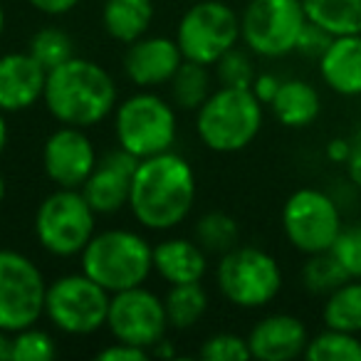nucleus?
Returning a JSON list of instances; mask_svg holds the SVG:
<instances>
[{
	"instance_id": "1",
	"label": "nucleus",
	"mask_w": 361,
	"mask_h": 361,
	"mask_svg": "<svg viewBox=\"0 0 361 361\" xmlns=\"http://www.w3.org/2000/svg\"><path fill=\"white\" fill-rule=\"evenodd\" d=\"M196 203V173L180 154L141 159L131 178L129 208L136 223L149 231H171L180 226Z\"/></svg>"
},
{
	"instance_id": "2",
	"label": "nucleus",
	"mask_w": 361,
	"mask_h": 361,
	"mask_svg": "<svg viewBox=\"0 0 361 361\" xmlns=\"http://www.w3.org/2000/svg\"><path fill=\"white\" fill-rule=\"evenodd\" d=\"M42 102L60 124L90 129L114 114L116 85L102 65L75 55L47 72Z\"/></svg>"
},
{
	"instance_id": "3",
	"label": "nucleus",
	"mask_w": 361,
	"mask_h": 361,
	"mask_svg": "<svg viewBox=\"0 0 361 361\" xmlns=\"http://www.w3.org/2000/svg\"><path fill=\"white\" fill-rule=\"evenodd\" d=\"M80 257L82 272L111 295L144 285L154 272V245L126 228L94 233Z\"/></svg>"
},
{
	"instance_id": "4",
	"label": "nucleus",
	"mask_w": 361,
	"mask_h": 361,
	"mask_svg": "<svg viewBox=\"0 0 361 361\" xmlns=\"http://www.w3.org/2000/svg\"><path fill=\"white\" fill-rule=\"evenodd\" d=\"M262 106L250 87H218L196 109L198 139L218 154L243 151L260 134Z\"/></svg>"
},
{
	"instance_id": "5",
	"label": "nucleus",
	"mask_w": 361,
	"mask_h": 361,
	"mask_svg": "<svg viewBox=\"0 0 361 361\" xmlns=\"http://www.w3.org/2000/svg\"><path fill=\"white\" fill-rule=\"evenodd\" d=\"M176 131V106L149 90L136 92L114 109L116 144L139 161L171 151Z\"/></svg>"
},
{
	"instance_id": "6",
	"label": "nucleus",
	"mask_w": 361,
	"mask_h": 361,
	"mask_svg": "<svg viewBox=\"0 0 361 361\" xmlns=\"http://www.w3.org/2000/svg\"><path fill=\"white\" fill-rule=\"evenodd\" d=\"M216 280L221 295L243 310L270 305L282 290L280 262L255 245H235L223 252Z\"/></svg>"
},
{
	"instance_id": "7",
	"label": "nucleus",
	"mask_w": 361,
	"mask_h": 361,
	"mask_svg": "<svg viewBox=\"0 0 361 361\" xmlns=\"http://www.w3.org/2000/svg\"><path fill=\"white\" fill-rule=\"evenodd\" d=\"M97 233V213L80 188H57L37 206V243L55 257H75Z\"/></svg>"
},
{
	"instance_id": "8",
	"label": "nucleus",
	"mask_w": 361,
	"mask_h": 361,
	"mask_svg": "<svg viewBox=\"0 0 361 361\" xmlns=\"http://www.w3.org/2000/svg\"><path fill=\"white\" fill-rule=\"evenodd\" d=\"M111 292L85 272L62 275L47 285L45 317L55 329L72 336H87L106 326Z\"/></svg>"
},
{
	"instance_id": "9",
	"label": "nucleus",
	"mask_w": 361,
	"mask_h": 361,
	"mask_svg": "<svg viewBox=\"0 0 361 361\" xmlns=\"http://www.w3.org/2000/svg\"><path fill=\"white\" fill-rule=\"evenodd\" d=\"M238 40L240 16L223 0H201L191 6L176 27V42L183 52V60L206 67L216 65L238 45Z\"/></svg>"
},
{
	"instance_id": "10",
	"label": "nucleus",
	"mask_w": 361,
	"mask_h": 361,
	"mask_svg": "<svg viewBox=\"0 0 361 361\" xmlns=\"http://www.w3.org/2000/svg\"><path fill=\"white\" fill-rule=\"evenodd\" d=\"M341 228V206L319 188H297L282 206V231L302 255L329 250Z\"/></svg>"
},
{
	"instance_id": "11",
	"label": "nucleus",
	"mask_w": 361,
	"mask_h": 361,
	"mask_svg": "<svg viewBox=\"0 0 361 361\" xmlns=\"http://www.w3.org/2000/svg\"><path fill=\"white\" fill-rule=\"evenodd\" d=\"M305 25L302 0H250L240 16V40L260 57H285L297 50Z\"/></svg>"
},
{
	"instance_id": "12",
	"label": "nucleus",
	"mask_w": 361,
	"mask_h": 361,
	"mask_svg": "<svg viewBox=\"0 0 361 361\" xmlns=\"http://www.w3.org/2000/svg\"><path fill=\"white\" fill-rule=\"evenodd\" d=\"M47 282L40 267L18 250H0V329L20 331L45 317Z\"/></svg>"
},
{
	"instance_id": "13",
	"label": "nucleus",
	"mask_w": 361,
	"mask_h": 361,
	"mask_svg": "<svg viewBox=\"0 0 361 361\" xmlns=\"http://www.w3.org/2000/svg\"><path fill=\"white\" fill-rule=\"evenodd\" d=\"M106 329L116 341L151 351L161 339H166L169 329L164 300L144 285L114 292L106 314Z\"/></svg>"
},
{
	"instance_id": "14",
	"label": "nucleus",
	"mask_w": 361,
	"mask_h": 361,
	"mask_svg": "<svg viewBox=\"0 0 361 361\" xmlns=\"http://www.w3.org/2000/svg\"><path fill=\"white\" fill-rule=\"evenodd\" d=\"M97 161L94 144L80 126H57L42 146V166L57 188H82Z\"/></svg>"
},
{
	"instance_id": "15",
	"label": "nucleus",
	"mask_w": 361,
	"mask_h": 361,
	"mask_svg": "<svg viewBox=\"0 0 361 361\" xmlns=\"http://www.w3.org/2000/svg\"><path fill=\"white\" fill-rule=\"evenodd\" d=\"M136 166H139V159L124 149L109 151L104 159L97 161L94 171L80 188L97 216H111L129 206L131 178H134Z\"/></svg>"
},
{
	"instance_id": "16",
	"label": "nucleus",
	"mask_w": 361,
	"mask_h": 361,
	"mask_svg": "<svg viewBox=\"0 0 361 361\" xmlns=\"http://www.w3.org/2000/svg\"><path fill=\"white\" fill-rule=\"evenodd\" d=\"M180 62H183V52L176 40L164 35H144L126 47L124 72L136 87L151 90V87L169 85Z\"/></svg>"
},
{
	"instance_id": "17",
	"label": "nucleus",
	"mask_w": 361,
	"mask_h": 361,
	"mask_svg": "<svg viewBox=\"0 0 361 361\" xmlns=\"http://www.w3.org/2000/svg\"><path fill=\"white\" fill-rule=\"evenodd\" d=\"M47 70L30 52L0 57V111H25L45 94Z\"/></svg>"
},
{
	"instance_id": "18",
	"label": "nucleus",
	"mask_w": 361,
	"mask_h": 361,
	"mask_svg": "<svg viewBox=\"0 0 361 361\" xmlns=\"http://www.w3.org/2000/svg\"><path fill=\"white\" fill-rule=\"evenodd\" d=\"M310 331L295 314H270L260 319L247 334L252 359L260 361H292L305 356Z\"/></svg>"
},
{
	"instance_id": "19",
	"label": "nucleus",
	"mask_w": 361,
	"mask_h": 361,
	"mask_svg": "<svg viewBox=\"0 0 361 361\" xmlns=\"http://www.w3.org/2000/svg\"><path fill=\"white\" fill-rule=\"evenodd\" d=\"M319 77L341 97L361 94V35H336L319 57Z\"/></svg>"
},
{
	"instance_id": "20",
	"label": "nucleus",
	"mask_w": 361,
	"mask_h": 361,
	"mask_svg": "<svg viewBox=\"0 0 361 361\" xmlns=\"http://www.w3.org/2000/svg\"><path fill=\"white\" fill-rule=\"evenodd\" d=\"M208 270V252L188 238H166L154 245V272L169 285L201 282Z\"/></svg>"
},
{
	"instance_id": "21",
	"label": "nucleus",
	"mask_w": 361,
	"mask_h": 361,
	"mask_svg": "<svg viewBox=\"0 0 361 361\" xmlns=\"http://www.w3.org/2000/svg\"><path fill=\"white\" fill-rule=\"evenodd\" d=\"M275 119L287 129H305L319 116L322 99L319 92L305 80H285L270 102Z\"/></svg>"
},
{
	"instance_id": "22",
	"label": "nucleus",
	"mask_w": 361,
	"mask_h": 361,
	"mask_svg": "<svg viewBox=\"0 0 361 361\" xmlns=\"http://www.w3.org/2000/svg\"><path fill=\"white\" fill-rule=\"evenodd\" d=\"M154 23V0H104L102 25L116 42L131 45L146 35Z\"/></svg>"
},
{
	"instance_id": "23",
	"label": "nucleus",
	"mask_w": 361,
	"mask_h": 361,
	"mask_svg": "<svg viewBox=\"0 0 361 361\" xmlns=\"http://www.w3.org/2000/svg\"><path fill=\"white\" fill-rule=\"evenodd\" d=\"M307 20L329 35H361V0H302Z\"/></svg>"
},
{
	"instance_id": "24",
	"label": "nucleus",
	"mask_w": 361,
	"mask_h": 361,
	"mask_svg": "<svg viewBox=\"0 0 361 361\" xmlns=\"http://www.w3.org/2000/svg\"><path fill=\"white\" fill-rule=\"evenodd\" d=\"M322 322L329 329L361 334V280H346L326 295Z\"/></svg>"
},
{
	"instance_id": "25",
	"label": "nucleus",
	"mask_w": 361,
	"mask_h": 361,
	"mask_svg": "<svg viewBox=\"0 0 361 361\" xmlns=\"http://www.w3.org/2000/svg\"><path fill=\"white\" fill-rule=\"evenodd\" d=\"M169 326L173 329H191L196 322L203 319L208 310V295L201 282H183V285H171L164 297Z\"/></svg>"
},
{
	"instance_id": "26",
	"label": "nucleus",
	"mask_w": 361,
	"mask_h": 361,
	"mask_svg": "<svg viewBox=\"0 0 361 361\" xmlns=\"http://www.w3.org/2000/svg\"><path fill=\"white\" fill-rule=\"evenodd\" d=\"M169 90H171V104L176 109L196 111L211 97V75H208V67L191 60H183L178 70H176V75L171 77Z\"/></svg>"
},
{
	"instance_id": "27",
	"label": "nucleus",
	"mask_w": 361,
	"mask_h": 361,
	"mask_svg": "<svg viewBox=\"0 0 361 361\" xmlns=\"http://www.w3.org/2000/svg\"><path fill=\"white\" fill-rule=\"evenodd\" d=\"M193 240L203 247L206 252H223L233 250L238 245V238H240V228H238L235 218L228 216L223 211H211L206 216H201L193 228Z\"/></svg>"
},
{
	"instance_id": "28",
	"label": "nucleus",
	"mask_w": 361,
	"mask_h": 361,
	"mask_svg": "<svg viewBox=\"0 0 361 361\" xmlns=\"http://www.w3.org/2000/svg\"><path fill=\"white\" fill-rule=\"evenodd\" d=\"M307 361H361V339L359 334L329 329L312 336L305 349Z\"/></svg>"
},
{
	"instance_id": "29",
	"label": "nucleus",
	"mask_w": 361,
	"mask_h": 361,
	"mask_svg": "<svg viewBox=\"0 0 361 361\" xmlns=\"http://www.w3.org/2000/svg\"><path fill=\"white\" fill-rule=\"evenodd\" d=\"M346 280H351L346 275V270L341 267V262L334 257L331 250L314 252L307 255V262L302 267V285L312 292V295H329L339 285H344Z\"/></svg>"
},
{
	"instance_id": "30",
	"label": "nucleus",
	"mask_w": 361,
	"mask_h": 361,
	"mask_svg": "<svg viewBox=\"0 0 361 361\" xmlns=\"http://www.w3.org/2000/svg\"><path fill=\"white\" fill-rule=\"evenodd\" d=\"M27 52L50 72L75 57V42L62 27H42L30 37Z\"/></svg>"
},
{
	"instance_id": "31",
	"label": "nucleus",
	"mask_w": 361,
	"mask_h": 361,
	"mask_svg": "<svg viewBox=\"0 0 361 361\" xmlns=\"http://www.w3.org/2000/svg\"><path fill=\"white\" fill-rule=\"evenodd\" d=\"M55 356V339L37 324L13 331V361H50Z\"/></svg>"
},
{
	"instance_id": "32",
	"label": "nucleus",
	"mask_w": 361,
	"mask_h": 361,
	"mask_svg": "<svg viewBox=\"0 0 361 361\" xmlns=\"http://www.w3.org/2000/svg\"><path fill=\"white\" fill-rule=\"evenodd\" d=\"M351 280H361V223L344 226L329 247Z\"/></svg>"
},
{
	"instance_id": "33",
	"label": "nucleus",
	"mask_w": 361,
	"mask_h": 361,
	"mask_svg": "<svg viewBox=\"0 0 361 361\" xmlns=\"http://www.w3.org/2000/svg\"><path fill=\"white\" fill-rule=\"evenodd\" d=\"M201 359L206 361H247L252 359L247 339L231 331H221V334H213L203 341L201 346Z\"/></svg>"
},
{
	"instance_id": "34",
	"label": "nucleus",
	"mask_w": 361,
	"mask_h": 361,
	"mask_svg": "<svg viewBox=\"0 0 361 361\" xmlns=\"http://www.w3.org/2000/svg\"><path fill=\"white\" fill-rule=\"evenodd\" d=\"M216 67H218L221 87H252L255 67H252V60L247 52L233 47V50H228L226 55L216 62Z\"/></svg>"
},
{
	"instance_id": "35",
	"label": "nucleus",
	"mask_w": 361,
	"mask_h": 361,
	"mask_svg": "<svg viewBox=\"0 0 361 361\" xmlns=\"http://www.w3.org/2000/svg\"><path fill=\"white\" fill-rule=\"evenodd\" d=\"M331 40H334V35H329L324 27H319V25H314V23L307 20V25L302 27L300 40H297V50L295 52H300V55H305V57H314V60H319V57L324 55L326 47H329Z\"/></svg>"
},
{
	"instance_id": "36",
	"label": "nucleus",
	"mask_w": 361,
	"mask_h": 361,
	"mask_svg": "<svg viewBox=\"0 0 361 361\" xmlns=\"http://www.w3.org/2000/svg\"><path fill=\"white\" fill-rule=\"evenodd\" d=\"M149 356H151L149 349L126 344V341H111L109 346L97 351V359L99 361H146Z\"/></svg>"
},
{
	"instance_id": "37",
	"label": "nucleus",
	"mask_w": 361,
	"mask_h": 361,
	"mask_svg": "<svg viewBox=\"0 0 361 361\" xmlns=\"http://www.w3.org/2000/svg\"><path fill=\"white\" fill-rule=\"evenodd\" d=\"M349 139H351V156L344 164L346 178H349V183L356 191H361V129H356V134L349 136Z\"/></svg>"
},
{
	"instance_id": "38",
	"label": "nucleus",
	"mask_w": 361,
	"mask_h": 361,
	"mask_svg": "<svg viewBox=\"0 0 361 361\" xmlns=\"http://www.w3.org/2000/svg\"><path fill=\"white\" fill-rule=\"evenodd\" d=\"M282 80H277L275 75H270V72H265V75H255V80H252V94L257 97V99L262 102V104H270L272 99H275L277 90H280Z\"/></svg>"
},
{
	"instance_id": "39",
	"label": "nucleus",
	"mask_w": 361,
	"mask_h": 361,
	"mask_svg": "<svg viewBox=\"0 0 361 361\" xmlns=\"http://www.w3.org/2000/svg\"><path fill=\"white\" fill-rule=\"evenodd\" d=\"M27 3L45 16H65V13L75 11L80 0H27Z\"/></svg>"
},
{
	"instance_id": "40",
	"label": "nucleus",
	"mask_w": 361,
	"mask_h": 361,
	"mask_svg": "<svg viewBox=\"0 0 361 361\" xmlns=\"http://www.w3.org/2000/svg\"><path fill=\"white\" fill-rule=\"evenodd\" d=\"M351 156V139H344V136H336L326 144V159L334 161V164H346Z\"/></svg>"
},
{
	"instance_id": "41",
	"label": "nucleus",
	"mask_w": 361,
	"mask_h": 361,
	"mask_svg": "<svg viewBox=\"0 0 361 361\" xmlns=\"http://www.w3.org/2000/svg\"><path fill=\"white\" fill-rule=\"evenodd\" d=\"M0 361H13V334L0 329Z\"/></svg>"
},
{
	"instance_id": "42",
	"label": "nucleus",
	"mask_w": 361,
	"mask_h": 361,
	"mask_svg": "<svg viewBox=\"0 0 361 361\" xmlns=\"http://www.w3.org/2000/svg\"><path fill=\"white\" fill-rule=\"evenodd\" d=\"M8 146V121H6V111H0V154L6 151Z\"/></svg>"
},
{
	"instance_id": "43",
	"label": "nucleus",
	"mask_w": 361,
	"mask_h": 361,
	"mask_svg": "<svg viewBox=\"0 0 361 361\" xmlns=\"http://www.w3.org/2000/svg\"><path fill=\"white\" fill-rule=\"evenodd\" d=\"M3 30H6V11L0 6V37H3Z\"/></svg>"
},
{
	"instance_id": "44",
	"label": "nucleus",
	"mask_w": 361,
	"mask_h": 361,
	"mask_svg": "<svg viewBox=\"0 0 361 361\" xmlns=\"http://www.w3.org/2000/svg\"><path fill=\"white\" fill-rule=\"evenodd\" d=\"M3 198H6V178L0 173V203H3Z\"/></svg>"
}]
</instances>
